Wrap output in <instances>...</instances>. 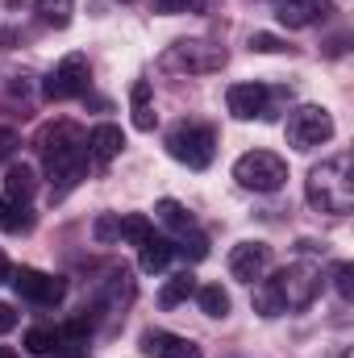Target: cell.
<instances>
[{
	"instance_id": "8992f818",
	"label": "cell",
	"mask_w": 354,
	"mask_h": 358,
	"mask_svg": "<svg viewBox=\"0 0 354 358\" xmlns=\"http://www.w3.org/2000/svg\"><path fill=\"white\" fill-rule=\"evenodd\" d=\"M271 283H275L283 308H309L317 300V292H321V271L309 267V263H296V267L279 271Z\"/></svg>"
},
{
	"instance_id": "ba28073f",
	"label": "cell",
	"mask_w": 354,
	"mask_h": 358,
	"mask_svg": "<svg viewBox=\"0 0 354 358\" xmlns=\"http://www.w3.org/2000/svg\"><path fill=\"white\" fill-rule=\"evenodd\" d=\"M267 267H271V246L267 242H242V246L229 250V275L242 279V283L263 279Z\"/></svg>"
},
{
	"instance_id": "484cf974",
	"label": "cell",
	"mask_w": 354,
	"mask_h": 358,
	"mask_svg": "<svg viewBox=\"0 0 354 358\" xmlns=\"http://www.w3.org/2000/svg\"><path fill=\"white\" fill-rule=\"evenodd\" d=\"M155 4H159V13H196V8H208L217 0H155Z\"/></svg>"
},
{
	"instance_id": "83f0119b",
	"label": "cell",
	"mask_w": 354,
	"mask_h": 358,
	"mask_svg": "<svg viewBox=\"0 0 354 358\" xmlns=\"http://www.w3.org/2000/svg\"><path fill=\"white\" fill-rule=\"evenodd\" d=\"M250 50H259V55H275V50H283V42L275 38V34H250Z\"/></svg>"
},
{
	"instance_id": "52a82bcc",
	"label": "cell",
	"mask_w": 354,
	"mask_h": 358,
	"mask_svg": "<svg viewBox=\"0 0 354 358\" xmlns=\"http://www.w3.org/2000/svg\"><path fill=\"white\" fill-rule=\"evenodd\" d=\"M84 92H88V59L84 55H67L50 71V80L42 84L46 100H71V96H84Z\"/></svg>"
},
{
	"instance_id": "f1b7e54d",
	"label": "cell",
	"mask_w": 354,
	"mask_h": 358,
	"mask_svg": "<svg viewBox=\"0 0 354 358\" xmlns=\"http://www.w3.org/2000/svg\"><path fill=\"white\" fill-rule=\"evenodd\" d=\"M179 250L196 263V259H204V255H208V238H200V234H192V238H187V234H183V246H179Z\"/></svg>"
},
{
	"instance_id": "7a4b0ae2",
	"label": "cell",
	"mask_w": 354,
	"mask_h": 358,
	"mask_svg": "<svg viewBox=\"0 0 354 358\" xmlns=\"http://www.w3.org/2000/svg\"><path fill=\"white\" fill-rule=\"evenodd\" d=\"M234 179L250 192H279L288 183V163L275 150H246L234 163Z\"/></svg>"
},
{
	"instance_id": "cb8c5ba5",
	"label": "cell",
	"mask_w": 354,
	"mask_h": 358,
	"mask_svg": "<svg viewBox=\"0 0 354 358\" xmlns=\"http://www.w3.org/2000/svg\"><path fill=\"white\" fill-rule=\"evenodd\" d=\"M55 346H59V334H55V329H42V325H38V329L25 334V350H29V355L42 358V355H50Z\"/></svg>"
},
{
	"instance_id": "8fae6325",
	"label": "cell",
	"mask_w": 354,
	"mask_h": 358,
	"mask_svg": "<svg viewBox=\"0 0 354 358\" xmlns=\"http://www.w3.org/2000/svg\"><path fill=\"white\" fill-rule=\"evenodd\" d=\"M142 355L146 358H200V346L179 338V334H167V329H146L142 334Z\"/></svg>"
},
{
	"instance_id": "2e32d148",
	"label": "cell",
	"mask_w": 354,
	"mask_h": 358,
	"mask_svg": "<svg viewBox=\"0 0 354 358\" xmlns=\"http://www.w3.org/2000/svg\"><path fill=\"white\" fill-rule=\"evenodd\" d=\"M129 104H134V129L150 134V129H155V104H150V84H146V80H134Z\"/></svg>"
},
{
	"instance_id": "603a6c76",
	"label": "cell",
	"mask_w": 354,
	"mask_h": 358,
	"mask_svg": "<svg viewBox=\"0 0 354 358\" xmlns=\"http://www.w3.org/2000/svg\"><path fill=\"white\" fill-rule=\"evenodd\" d=\"M255 313H259V317H279V313H288V308H283V300H279V292H275V283H271V279H267L263 287H259V292H255Z\"/></svg>"
},
{
	"instance_id": "e575fe53",
	"label": "cell",
	"mask_w": 354,
	"mask_h": 358,
	"mask_svg": "<svg viewBox=\"0 0 354 358\" xmlns=\"http://www.w3.org/2000/svg\"><path fill=\"white\" fill-rule=\"evenodd\" d=\"M338 4H346V0H338Z\"/></svg>"
},
{
	"instance_id": "4dcf8cb0",
	"label": "cell",
	"mask_w": 354,
	"mask_h": 358,
	"mask_svg": "<svg viewBox=\"0 0 354 358\" xmlns=\"http://www.w3.org/2000/svg\"><path fill=\"white\" fill-rule=\"evenodd\" d=\"M17 325V308L13 304H0V334H8Z\"/></svg>"
},
{
	"instance_id": "277c9868",
	"label": "cell",
	"mask_w": 354,
	"mask_h": 358,
	"mask_svg": "<svg viewBox=\"0 0 354 358\" xmlns=\"http://www.w3.org/2000/svg\"><path fill=\"white\" fill-rule=\"evenodd\" d=\"M167 150L171 159L187 163L192 171H204L213 163V150H217V134L208 125H179L176 134L167 138Z\"/></svg>"
},
{
	"instance_id": "3957f363",
	"label": "cell",
	"mask_w": 354,
	"mask_h": 358,
	"mask_svg": "<svg viewBox=\"0 0 354 358\" xmlns=\"http://www.w3.org/2000/svg\"><path fill=\"white\" fill-rule=\"evenodd\" d=\"M334 138V117L330 108L321 104H300L292 117H288V142L296 150H313V146H325Z\"/></svg>"
},
{
	"instance_id": "5bb4252c",
	"label": "cell",
	"mask_w": 354,
	"mask_h": 358,
	"mask_svg": "<svg viewBox=\"0 0 354 358\" xmlns=\"http://www.w3.org/2000/svg\"><path fill=\"white\" fill-rule=\"evenodd\" d=\"M121 146H125V138H121L117 125H96L88 134V155H92L96 167H108V163L121 155Z\"/></svg>"
},
{
	"instance_id": "9a60e30c",
	"label": "cell",
	"mask_w": 354,
	"mask_h": 358,
	"mask_svg": "<svg viewBox=\"0 0 354 358\" xmlns=\"http://www.w3.org/2000/svg\"><path fill=\"white\" fill-rule=\"evenodd\" d=\"M34 187H38L34 167H25V163H13V167L4 171V192H8V200H13V204H29Z\"/></svg>"
},
{
	"instance_id": "d4e9b609",
	"label": "cell",
	"mask_w": 354,
	"mask_h": 358,
	"mask_svg": "<svg viewBox=\"0 0 354 358\" xmlns=\"http://www.w3.org/2000/svg\"><path fill=\"white\" fill-rule=\"evenodd\" d=\"M8 217H0V225L8 229V234H25L29 225H34V217H29V204H13V208H4Z\"/></svg>"
},
{
	"instance_id": "d6a6232c",
	"label": "cell",
	"mask_w": 354,
	"mask_h": 358,
	"mask_svg": "<svg viewBox=\"0 0 354 358\" xmlns=\"http://www.w3.org/2000/svg\"><path fill=\"white\" fill-rule=\"evenodd\" d=\"M4 275H8V259L0 255V283H4Z\"/></svg>"
},
{
	"instance_id": "e0dca14e",
	"label": "cell",
	"mask_w": 354,
	"mask_h": 358,
	"mask_svg": "<svg viewBox=\"0 0 354 358\" xmlns=\"http://www.w3.org/2000/svg\"><path fill=\"white\" fill-rule=\"evenodd\" d=\"M34 13H38L42 25H50V29H67L71 17H76V0H34Z\"/></svg>"
},
{
	"instance_id": "7c38bea8",
	"label": "cell",
	"mask_w": 354,
	"mask_h": 358,
	"mask_svg": "<svg viewBox=\"0 0 354 358\" xmlns=\"http://www.w3.org/2000/svg\"><path fill=\"white\" fill-rule=\"evenodd\" d=\"M80 146V129L71 125V121H55V125H46L42 134H38V150L46 155V163H55L59 155H67V150H76Z\"/></svg>"
},
{
	"instance_id": "4fadbf2b",
	"label": "cell",
	"mask_w": 354,
	"mask_h": 358,
	"mask_svg": "<svg viewBox=\"0 0 354 358\" xmlns=\"http://www.w3.org/2000/svg\"><path fill=\"white\" fill-rule=\"evenodd\" d=\"M325 13V0H275V17L288 29H304Z\"/></svg>"
},
{
	"instance_id": "836d02e7",
	"label": "cell",
	"mask_w": 354,
	"mask_h": 358,
	"mask_svg": "<svg viewBox=\"0 0 354 358\" xmlns=\"http://www.w3.org/2000/svg\"><path fill=\"white\" fill-rule=\"evenodd\" d=\"M0 358H17V355H13V350H8V346H0Z\"/></svg>"
},
{
	"instance_id": "4316f807",
	"label": "cell",
	"mask_w": 354,
	"mask_h": 358,
	"mask_svg": "<svg viewBox=\"0 0 354 358\" xmlns=\"http://www.w3.org/2000/svg\"><path fill=\"white\" fill-rule=\"evenodd\" d=\"M351 275H354V267H351V263H338V271H334V287H338V296H342V300H351V296H354Z\"/></svg>"
},
{
	"instance_id": "d6986e66",
	"label": "cell",
	"mask_w": 354,
	"mask_h": 358,
	"mask_svg": "<svg viewBox=\"0 0 354 358\" xmlns=\"http://www.w3.org/2000/svg\"><path fill=\"white\" fill-rule=\"evenodd\" d=\"M196 300H200L204 317H225V313H229V292H225L221 283H204V287H196Z\"/></svg>"
},
{
	"instance_id": "6da1fadb",
	"label": "cell",
	"mask_w": 354,
	"mask_h": 358,
	"mask_svg": "<svg viewBox=\"0 0 354 358\" xmlns=\"http://www.w3.org/2000/svg\"><path fill=\"white\" fill-rule=\"evenodd\" d=\"M309 204L334 217H346L354 208V179H351V155H334L321 167L309 171Z\"/></svg>"
},
{
	"instance_id": "d590c367",
	"label": "cell",
	"mask_w": 354,
	"mask_h": 358,
	"mask_svg": "<svg viewBox=\"0 0 354 358\" xmlns=\"http://www.w3.org/2000/svg\"><path fill=\"white\" fill-rule=\"evenodd\" d=\"M0 217H4V208H0Z\"/></svg>"
},
{
	"instance_id": "44dd1931",
	"label": "cell",
	"mask_w": 354,
	"mask_h": 358,
	"mask_svg": "<svg viewBox=\"0 0 354 358\" xmlns=\"http://www.w3.org/2000/svg\"><path fill=\"white\" fill-rule=\"evenodd\" d=\"M192 292H196V279L183 271V275H176V279H171V283L159 292V304H163V308H176V304H183Z\"/></svg>"
},
{
	"instance_id": "1f68e13d",
	"label": "cell",
	"mask_w": 354,
	"mask_h": 358,
	"mask_svg": "<svg viewBox=\"0 0 354 358\" xmlns=\"http://www.w3.org/2000/svg\"><path fill=\"white\" fill-rule=\"evenodd\" d=\"M13 146H17V134H13V129H0V163L13 155Z\"/></svg>"
},
{
	"instance_id": "9c48e42d",
	"label": "cell",
	"mask_w": 354,
	"mask_h": 358,
	"mask_svg": "<svg viewBox=\"0 0 354 358\" xmlns=\"http://www.w3.org/2000/svg\"><path fill=\"white\" fill-rule=\"evenodd\" d=\"M13 287H17V296L38 300V304H55V300H63V279H55V275H46V271H34V267L17 271V275H13Z\"/></svg>"
},
{
	"instance_id": "30bf717a",
	"label": "cell",
	"mask_w": 354,
	"mask_h": 358,
	"mask_svg": "<svg viewBox=\"0 0 354 358\" xmlns=\"http://www.w3.org/2000/svg\"><path fill=\"white\" fill-rule=\"evenodd\" d=\"M225 104L238 121H255V117H267V104H271V92L263 84H234L225 92Z\"/></svg>"
},
{
	"instance_id": "7402d4cb",
	"label": "cell",
	"mask_w": 354,
	"mask_h": 358,
	"mask_svg": "<svg viewBox=\"0 0 354 358\" xmlns=\"http://www.w3.org/2000/svg\"><path fill=\"white\" fill-rule=\"evenodd\" d=\"M155 213H159V221H163V225H171V229H179V234H187V229H192V213H187L179 200H159V208H155Z\"/></svg>"
},
{
	"instance_id": "ac0fdd59",
	"label": "cell",
	"mask_w": 354,
	"mask_h": 358,
	"mask_svg": "<svg viewBox=\"0 0 354 358\" xmlns=\"http://www.w3.org/2000/svg\"><path fill=\"white\" fill-rule=\"evenodd\" d=\"M171 255H176V246H171L167 238H155V234H150V238L142 242V271H150V275L163 271L171 263Z\"/></svg>"
},
{
	"instance_id": "5b68a950",
	"label": "cell",
	"mask_w": 354,
	"mask_h": 358,
	"mask_svg": "<svg viewBox=\"0 0 354 358\" xmlns=\"http://www.w3.org/2000/svg\"><path fill=\"white\" fill-rule=\"evenodd\" d=\"M163 67L167 71H187V76H208V71L225 67V50L213 46V42H176L163 55Z\"/></svg>"
},
{
	"instance_id": "ffe728a7",
	"label": "cell",
	"mask_w": 354,
	"mask_h": 358,
	"mask_svg": "<svg viewBox=\"0 0 354 358\" xmlns=\"http://www.w3.org/2000/svg\"><path fill=\"white\" fill-rule=\"evenodd\" d=\"M117 234H121L125 242L142 246V242L150 238V221H146L142 213H125V217H117Z\"/></svg>"
},
{
	"instance_id": "f546056e",
	"label": "cell",
	"mask_w": 354,
	"mask_h": 358,
	"mask_svg": "<svg viewBox=\"0 0 354 358\" xmlns=\"http://www.w3.org/2000/svg\"><path fill=\"white\" fill-rule=\"evenodd\" d=\"M96 238H100V242L121 238V234H117V217H100V221H96Z\"/></svg>"
}]
</instances>
